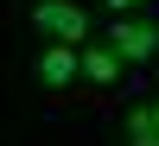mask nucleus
<instances>
[{
	"label": "nucleus",
	"mask_w": 159,
	"mask_h": 146,
	"mask_svg": "<svg viewBox=\"0 0 159 146\" xmlns=\"http://www.w3.org/2000/svg\"><path fill=\"white\" fill-rule=\"evenodd\" d=\"M121 51L115 45H83V83H96V89H115V76H121Z\"/></svg>",
	"instance_id": "nucleus-4"
},
{
	"label": "nucleus",
	"mask_w": 159,
	"mask_h": 146,
	"mask_svg": "<svg viewBox=\"0 0 159 146\" xmlns=\"http://www.w3.org/2000/svg\"><path fill=\"white\" fill-rule=\"evenodd\" d=\"M32 25L51 45H83L89 38V13L76 7V0H32Z\"/></svg>",
	"instance_id": "nucleus-1"
},
{
	"label": "nucleus",
	"mask_w": 159,
	"mask_h": 146,
	"mask_svg": "<svg viewBox=\"0 0 159 146\" xmlns=\"http://www.w3.org/2000/svg\"><path fill=\"white\" fill-rule=\"evenodd\" d=\"M32 76L45 89H70L76 76H83V45H45L38 64H32Z\"/></svg>",
	"instance_id": "nucleus-3"
},
{
	"label": "nucleus",
	"mask_w": 159,
	"mask_h": 146,
	"mask_svg": "<svg viewBox=\"0 0 159 146\" xmlns=\"http://www.w3.org/2000/svg\"><path fill=\"white\" fill-rule=\"evenodd\" d=\"M102 7H108V13H115V19H121V13H134V7H140V0H102Z\"/></svg>",
	"instance_id": "nucleus-6"
},
{
	"label": "nucleus",
	"mask_w": 159,
	"mask_h": 146,
	"mask_svg": "<svg viewBox=\"0 0 159 146\" xmlns=\"http://www.w3.org/2000/svg\"><path fill=\"white\" fill-rule=\"evenodd\" d=\"M153 121H159V95H153Z\"/></svg>",
	"instance_id": "nucleus-7"
},
{
	"label": "nucleus",
	"mask_w": 159,
	"mask_h": 146,
	"mask_svg": "<svg viewBox=\"0 0 159 146\" xmlns=\"http://www.w3.org/2000/svg\"><path fill=\"white\" fill-rule=\"evenodd\" d=\"M108 45L121 51L127 64H153L159 57V25L153 19H115L108 25Z\"/></svg>",
	"instance_id": "nucleus-2"
},
{
	"label": "nucleus",
	"mask_w": 159,
	"mask_h": 146,
	"mask_svg": "<svg viewBox=\"0 0 159 146\" xmlns=\"http://www.w3.org/2000/svg\"><path fill=\"white\" fill-rule=\"evenodd\" d=\"M127 146H159V121H153V108H127Z\"/></svg>",
	"instance_id": "nucleus-5"
}]
</instances>
